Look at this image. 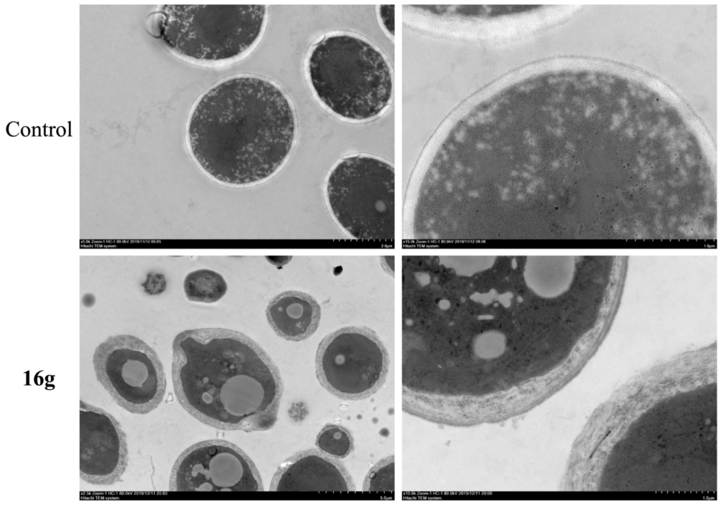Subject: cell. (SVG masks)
<instances>
[{"label": "cell", "instance_id": "obj_1", "mask_svg": "<svg viewBox=\"0 0 723 505\" xmlns=\"http://www.w3.org/2000/svg\"><path fill=\"white\" fill-rule=\"evenodd\" d=\"M297 123L285 93L265 78L240 75L206 90L186 126L189 150L213 180L246 187L264 182L286 164Z\"/></svg>", "mask_w": 723, "mask_h": 505}, {"label": "cell", "instance_id": "obj_2", "mask_svg": "<svg viewBox=\"0 0 723 505\" xmlns=\"http://www.w3.org/2000/svg\"><path fill=\"white\" fill-rule=\"evenodd\" d=\"M172 379L182 408L210 427L264 432L277 421L284 389L279 369L241 332L208 327L178 333Z\"/></svg>", "mask_w": 723, "mask_h": 505}, {"label": "cell", "instance_id": "obj_3", "mask_svg": "<svg viewBox=\"0 0 723 505\" xmlns=\"http://www.w3.org/2000/svg\"><path fill=\"white\" fill-rule=\"evenodd\" d=\"M306 66L316 97L342 119H372L390 102L393 78L389 64L362 37L347 32L325 35L312 47Z\"/></svg>", "mask_w": 723, "mask_h": 505}, {"label": "cell", "instance_id": "obj_4", "mask_svg": "<svg viewBox=\"0 0 723 505\" xmlns=\"http://www.w3.org/2000/svg\"><path fill=\"white\" fill-rule=\"evenodd\" d=\"M265 5H165L159 34L180 56L197 61H229L249 51L261 37Z\"/></svg>", "mask_w": 723, "mask_h": 505}, {"label": "cell", "instance_id": "obj_5", "mask_svg": "<svg viewBox=\"0 0 723 505\" xmlns=\"http://www.w3.org/2000/svg\"><path fill=\"white\" fill-rule=\"evenodd\" d=\"M323 190L333 219L349 237L395 239V170L390 162L366 154L345 156L328 172Z\"/></svg>", "mask_w": 723, "mask_h": 505}, {"label": "cell", "instance_id": "obj_6", "mask_svg": "<svg viewBox=\"0 0 723 505\" xmlns=\"http://www.w3.org/2000/svg\"><path fill=\"white\" fill-rule=\"evenodd\" d=\"M389 367L383 341L364 326H346L330 333L316 352L320 384L342 400H362L376 393L385 383Z\"/></svg>", "mask_w": 723, "mask_h": 505}, {"label": "cell", "instance_id": "obj_7", "mask_svg": "<svg viewBox=\"0 0 723 505\" xmlns=\"http://www.w3.org/2000/svg\"><path fill=\"white\" fill-rule=\"evenodd\" d=\"M92 364L97 380L126 411L145 415L162 403L167 388L164 367L143 340L127 334L109 336L95 348Z\"/></svg>", "mask_w": 723, "mask_h": 505}, {"label": "cell", "instance_id": "obj_8", "mask_svg": "<svg viewBox=\"0 0 723 505\" xmlns=\"http://www.w3.org/2000/svg\"><path fill=\"white\" fill-rule=\"evenodd\" d=\"M169 489L178 492L263 491L261 476L249 456L222 439L199 441L177 458Z\"/></svg>", "mask_w": 723, "mask_h": 505}, {"label": "cell", "instance_id": "obj_9", "mask_svg": "<svg viewBox=\"0 0 723 505\" xmlns=\"http://www.w3.org/2000/svg\"><path fill=\"white\" fill-rule=\"evenodd\" d=\"M80 477L95 485L121 480L129 463L126 435L119 422L102 408L80 400Z\"/></svg>", "mask_w": 723, "mask_h": 505}, {"label": "cell", "instance_id": "obj_10", "mask_svg": "<svg viewBox=\"0 0 723 505\" xmlns=\"http://www.w3.org/2000/svg\"><path fill=\"white\" fill-rule=\"evenodd\" d=\"M269 489L274 492H354V482L340 459L318 448L298 451L274 474Z\"/></svg>", "mask_w": 723, "mask_h": 505}, {"label": "cell", "instance_id": "obj_11", "mask_svg": "<svg viewBox=\"0 0 723 505\" xmlns=\"http://www.w3.org/2000/svg\"><path fill=\"white\" fill-rule=\"evenodd\" d=\"M268 324L281 338L300 342L318 329L321 309L316 299L298 290L282 292L268 302L265 311Z\"/></svg>", "mask_w": 723, "mask_h": 505}, {"label": "cell", "instance_id": "obj_12", "mask_svg": "<svg viewBox=\"0 0 723 505\" xmlns=\"http://www.w3.org/2000/svg\"><path fill=\"white\" fill-rule=\"evenodd\" d=\"M183 285L188 300L205 304L219 301L227 291V284L223 276L213 270L206 268L189 273Z\"/></svg>", "mask_w": 723, "mask_h": 505}, {"label": "cell", "instance_id": "obj_13", "mask_svg": "<svg viewBox=\"0 0 723 505\" xmlns=\"http://www.w3.org/2000/svg\"><path fill=\"white\" fill-rule=\"evenodd\" d=\"M316 445L321 452L340 460L347 458L354 449L351 432L336 424H327L320 430Z\"/></svg>", "mask_w": 723, "mask_h": 505}, {"label": "cell", "instance_id": "obj_14", "mask_svg": "<svg viewBox=\"0 0 723 505\" xmlns=\"http://www.w3.org/2000/svg\"><path fill=\"white\" fill-rule=\"evenodd\" d=\"M362 491L395 492V457L388 456L376 462L366 475Z\"/></svg>", "mask_w": 723, "mask_h": 505}, {"label": "cell", "instance_id": "obj_15", "mask_svg": "<svg viewBox=\"0 0 723 505\" xmlns=\"http://www.w3.org/2000/svg\"><path fill=\"white\" fill-rule=\"evenodd\" d=\"M506 338L498 331H486L478 337L474 342V351L479 357L491 359L498 357L505 350Z\"/></svg>", "mask_w": 723, "mask_h": 505}, {"label": "cell", "instance_id": "obj_16", "mask_svg": "<svg viewBox=\"0 0 723 505\" xmlns=\"http://www.w3.org/2000/svg\"><path fill=\"white\" fill-rule=\"evenodd\" d=\"M394 5H381L379 7V16L381 22L386 30L392 35H394Z\"/></svg>", "mask_w": 723, "mask_h": 505}, {"label": "cell", "instance_id": "obj_17", "mask_svg": "<svg viewBox=\"0 0 723 505\" xmlns=\"http://www.w3.org/2000/svg\"><path fill=\"white\" fill-rule=\"evenodd\" d=\"M382 258L381 265L383 266L384 271H386L388 274L393 275L394 268L390 267V264H394V261H392L394 260V256H382Z\"/></svg>", "mask_w": 723, "mask_h": 505}, {"label": "cell", "instance_id": "obj_18", "mask_svg": "<svg viewBox=\"0 0 723 505\" xmlns=\"http://www.w3.org/2000/svg\"><path fill=\"white\" fill-rule=\"evenodd\" d=\"M266 258L273 265H285L292 259V256H267Z\"/></svg>", "mask_w": 723, "mask_h": 505}]
</instances>
